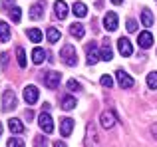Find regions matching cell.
<instances>
[{
  "instance_id": "3957f363",
  "label": "cell",
  "mask_w": 157,
  "mask_h": 147,
  "mask_svg": "<svg viewBox=\"0 0 157 147\" xmlns=\"http://www.w3.org/2000/svg\"><path fill=\"white\" fill-rule=\"evenodd\" d=\"M38 123H40V127H42L44 133H52L54 131V121H52V117H50V113H48V111H42V113H40Z\"/></svg>"
},
{
  "instance_id": "7a4b0ae2",
  "label": "cell",
  "mask_w": 157,
  "mask_h": 147,
  "mask_svg": "<svg viewBox=\"0 0 157 147\" xmlns=\"http://www.w3.org/2000/svg\"><path fill=\"white\" fill-rule=\"evenodd\" d=\"M60 80H62L60 72H48L46 76H44V85H46L48 89H56L58 85H60Z\"/></svg>"
},
{
  "instance_id": "8fae6325",
  "label": "cell",
  "mask_w": 157,
  "mask_h": 147,
  "mask_svg": "<svg viewBox=\"0 0 157 147\" xmlns=\"http://www.w3.org/2000/svg\"><path fill=\"white\" fill-rule=\"evenodd\" d=\"M54 10H56V16L60 20H64L66 16H68V4L64 2V0H56L54 2Z\"/></svg>"
},
{
  "instance_id": "603a6c76",
  "label": "cell",
  "mask_w": 157,
  "mask_h": 147,
  "mask_svg": "<svg viewBox=\"0 0 157 147\" xmlns=\"http://www.w3.org/2000/svg\"><path fill=\"white\" fill-rule=\"evenodd\" d=\"M28 38H30L32 42H42V32H40L38 28H30V30H28Z\"/></svg>"
},
{
  "instance_id": "484cf974",
  "label": "cell",
  "mask_w": 157,
  "mask_h": 147,
  "mask_svg": "<svg viewBox=\"0 0 157 147\" xmlns=\"http://www.w3.org/2000/svg\"><path fill=\"white\" fill-rule=\"evenodd\" d=\"M147 85H149L151 89H157V72L147 74Z\"/></svg>"
},
{
  "instance_id": "74e56055",
  "label": "cell",
  "mask_w": 157,
  "mask_h": 147,
  "mask_svg": "<svg viewBox=\"0 0 157 147\" xmlns=\"http://www.w3.org/2000/svg\"><path fill=\"white\" fill-rule=\"evenodd\" d=\"M6 4H14V0H6Z\"/></svg>"
},
{
  "instance_id": "9c48e42d",
  "label": "cell",
  "mask_w": 157,
  "mask_h": 147,
  "mask_svg": "<svg viewBox=\"0 0 157 147\" xmlns=\"http://www.w3.org/2000/svg\"><path fill=\"white\" fill-rule=\"evenodd\" d=\"M117 50H119V54H121V56H125V58H127V56H131V54H133V48H131V42H129L127 38H123V36L117 40Z\"/></svg>"
},
{
  "instance_id": "836d02e7",
  "label": "cell",
  "mask_w": 157,
  "mask_h": 147,
  "mask_svg": "<svg viewBox=\"0 0 157 147\" xmlns=\"http://www.w3.org/2000/svg\"><path fill=\"white\" fill-rule=\"evenodd\" d=\"M24 115H26V119H32V117H34V111H32V109H26Z\"/></svg>"
},
{
  "instance_id": "2e32d148",
  "label": "cell",
  "mask_w": 157,
  "mask_h": 147,
  "mask_svg": "<svg viewBox=\"0 0 157 147\" xmlns=\"http://www.w3.org/2000/svg\"><path fill=\"white\" fill-rule=\"evenodd\" d=\"M72 12L78 16V18H84V16L88 14V6H86L84 2H74L72 4Z\"/></svg>"
},
{
  "instance_id": "30bf717a",
  "label": "cell",
  "mask_w": 157,
  "mask_h": 147,
  "mask_svg": "<svg viewBox=\"0 0 157 147\" xmlns=\"http://www.w3.org/2000/svg\"><path fill=\"white\" fill-rule=\"evenodd\" d=\"M72 129H74V119L72 117L60 119V133H62V137H68L70 133H72Z\"/></svg>"
},
{
  "instance_id": "f546056e",
  "label": "cell",
  "mask_w": 157,
  "mask_h": 147,
  "mask_svg": "<svg viewBox=\"0 0 157 147\" xmlns=\"http://www.w3.org/2000/svg\"><path fill=\"white\" fill-rule=\"evenodd\" d=\"M34 147H48L46 137H34Z\"/></svg>"
},
{
  "instance_id": "7c38bea8",
  "label": "cell",
  "mask_w": 157,
  "mask_h": 147,
  "mask_svg": "<svg viewBox=\"0 0 157 147\" xmlns=\"http://www.w3.org/2000/svg\"><path fill=\"white\" fill-rule=\"evenodd\" d=\"M137 44L141 48H151V44H153V36H151V32H141V34L137 36Z\"/></svg>"
},
{
  "instance_id": "4fadbf2b",
  "label": "cell",
  "mask_w": 157,
  "mask_h": 147,
  "mask_svg": "<svg viewBox=\"0 0 157 147\" xmlns=\"http://www.w3.org/2000/svg\"><path fill=\"white\" fill-rule=\"evenodd\" d=\"M86 50H88V64L90 66H94V64H98V60H101L100 56H98V52H96V44H88V48H86Z\"/></svg>"
},
{
  "instance_id": "f1b7e54d",
  "label": "cell",
  "mask_w": 157,
  "mask_h": 147,
  "mask_svg": "<svg viewBox=\"0 0 157 147\" xmlns=\"http://www.w3.org/2000/svg\"><path fill=\"white\" fill-rule=\"evenodd\" d=\"M10 18L14 20V22H20V18H22V12H20L18 6H14V8L10 10Z\"/></svg>"
},
{
  "instance_id": "ffe728a7",
  "label": "cell",
  "mask_w": 157,
  "mask_h": 147,
  "mask_svg": "<svg viewBox=\"0 0 157 147\" xmlns=\"http://www.w3.org/2000/svg\"><path fill=\"white\" fill-rule=\"evenodd\" d=\"M10 40V26L6 22H0V42H8Z\"/></svg>"
},
{
  "instance_id": "9a60e30c",
  "label": "cell",
  "mask_w": 157,
  "mask_h": 147,
  "mask_svg": "<svg viewBox=\"0 0 157 147\" xmlns=\"http://www.w3.org/2000/svg\"><path fill=\"white\" fill-rule=\"evenodd\" d=\"M70 34H72L74 38L82 40V38H84V34H86V30H84V26H82L80 22H74L72 26H70Z\"/></svg>"
},
{
  "instance_id": "8992f818",
  "label": "cell",
  "mask_w": 157,
  "mask_h": 147,
  "mask_svg": "<svg viewBox=\"0 0 157 147\" xmlns=\"http://www.w3.org/2000/svg\"><path fill=\"white\" fill-rule=\"evenodd\" d=\"M16 107V93L12 89H6L4 92V101H2V109L4 111H10V109Z\"/></svg>"
},
{
  "instance_id": "277c9868",
  "label": "cell",
  "mask_w": 157,
  "mask_h": 147,
  "mask_svg": "<svg viewBox=\"0 0 157 147\" xmlns=\"http://www.w3.org/2000/svg\"><path fill=\"white\" fill-rule=\"evenodd\" d=\"M115 77H117V84L121 85L123 89H129V88H133V77H131L127 72H123V70H117V72H115Z\"/></svg>"
},
{
  "instance_id": "8d00e7d4",
  "label": "cell",
  "mask_w": 157,
  "mask_h": 147,
  "mask_svg": "<svg viewBox=\"0 0 157 147\" xmlns=\"http://www.w3.org/2000/svg\"><path fill=\"white\" fill-rule=\"evenodd\" d=\"M111 2H113V4H121L123 0H111Z\"/></svg>"
},
{
  "instance_id": "d6a6232c",
  "label": "cell",
  "mask_w": 157,
  "mask_h": 147,
  "mask_svg": "<svg viewBox=\"0 0 157 147\" xmlns=\"http://www.w3.org/2000/svg\"><path fill=\"white\" fill-rule=\"evenodd\" d=\"M0 64H2V68H6V64H8V54H2V56H0Z\"/></svg>"
},
{
  "instance_id": "ac0fdd59",
  "label": "cell",
  "mask_w": 157,
  "mask_h": 147,
  "mask_svg": "<svg viewBox=\"0 0 157 147\" xmlns=\"http://www.w3.org/2000/svg\"><path fill=\"white\" fill-rule=\"evenodd\" d=\"M44 60H46V52H44L42 48H34V50H32V62L34 64H42Z\"/></svg>"
},
{
  "instance_id": "4dcf8cb0",
  "label": "cell",
  "mask_w": 157,
  "mask_h": 147,
  "mask_svg": "<svg viewBox=\"0 0 157 147\" xmlns=\"http://www.w3.org/2000/svg\"><path fill=\"white\" fill-rule=\"evenodd\" d=\"M80 88H82V85L78 84L76 80H70L68 81V89H70V92H80Z\"/></svg>"
},
{
  "instance_id": "d4e9b609",
  "label": "cell",
  "mask_w": 157,
  "mask_h": 147,
  "mask_svg": "<svg viewBox=\"0 0 157 147\" xmlns=\"http://www.w3.org/2000/svg\"><path fill=\"white\" fill-rule=\"evenodd\" d=\"M46 36H48V42H52V44H56L58 40H60V32H58L56 28H48Z\"/></svg>"
},
{
  "instance_id": "4316f807",
  "label": "cell",
  "mask_w": 157,
  "mask_h": 147,
  "mask_svg": "<svg viewBox=\"0 0 157 147\" xmlns=\"http://www.w3.org/2000/svg\"><path fill=\"white\" fill-rule=\"evenodd\" d=\"M8 147H24L22 137H10L8 139Z\"/></svg>"
},
{
  "instance_id": "7402d4cb",
  "label": "cell",
  "mask_w": 157,
  "mask_h": 147,
  "mask_svg": "<svg viewBox=\"0 0 157 147\" xmlns=\"http://www.w3.org/2000/svg\"><path fill=\"white\" fill-rule=\"evenodd\" d=\"M62 107H64L66 111L74 109V107H76V100H74L72 96H64V97H62Z\"/></svg>"
},
{
  "instance_id": "52a82bcc",
  "label": "cell",
  "mask_w": 157,
  "mask_h": 147,
  "mask_svg": "<svg viewBox=\"0 0 157 147\" xmlns=\"http://www.w3.org/2000/svg\"><path fill=\"white\" fill-rule=\"evenodd\" d=\"M100 121H101V125H104L105 129H111V127L115 125V113L111 111V109H107V111H101Z\"/></svg>"
},
{
  "instance_id": "d590c367",
  "label": "cell",
  "mask_w": 157,
  "mask_h": 147,
  "mask_svg": "<svg viewBox=\"0 0 157 147\" xmlns=\"http://www.w3.org/2000/svg\"><path fill=\"white\" fill-rule=\"evenodd\" d=\"M54 147H66V143H64V141H56V143H54Z\"/></svg>"
},
{
  "instance_id": "d6986e66",
  "label": "cell",
  "mask_w": 157,
  "mask_h": 147,
  "mask_svg": "<svg viewBox=\"0 0 157 147\" xmlns=\"http://www.w3.org/2000/svg\"><path fill=\"white\" fill-rule=\"evenodd\" d=\"M101 60H105V62H109L111 58H113V50H111V46L107 44V40L104 42V46H101V54H100Z\"/></svg>"
},
{
  "instance_id": "5bb4252c",
  "label": "cell",
  "mask_w": 157,
  "mask_h": 147,
  "mask_svg": "<svg viewBox=\"0 0 157 147\" xmlns=\"http://www.w3.org/2000/svg\"><path fill=\"white\" fill-rule=\"evenodd\" d=\"M42 6H44V0H40L38 4H34V6L30 8V18L32 20H40L44 16V10H42Z\"/></svg>"
},
{
  "instance_id": "83f0119b",
  "label": "cell",
  "mask_w": 157,
  "mask_h": 147,
  "mask_svg": "<svg viewBox=\"0 0 157 147\" xmlns=\"http://www.w3.org/2000/svg\"><path fill=\"white\" fill-rule=\"evenodd\" d=\"M100 84L104 85V88H107V89H109L111 85H113V80H111V76H107V74H104V76H101V80H100Z\"/></svg>"
},
{
  "instance_id": "e575fe53",
  "label": "cell",
  "mask_w": 157,
  "mask_h": 147,
  "mask_svg": "<svg viewBox=\"0 0 157 147\" xmlns=\"http://www.w3.org/2000/svg\"><path fill=\"white\" fill-rule=\"evenodd\" d=\"M151 133H153V137L157 139V123H153V125H151Z\"/></svg>"
},
{
  "instance_id": "5b68a950",
  "label": "cell",
  "mask_w": 157,
  "mask_h": 147,
  "mask_svg": "<svg viewBox=\"0 0 157 147\" xmlns=\"http://www.w3.org/2000/svg\"><path fill=\"white\" fill-rule=\"evenodd\" d=\"M38 96H40V92H38L36 85H26V88H24V100H26L28 105L36 104V101H38Z\"/></svg>"
},
{
  "instance_id": "6da1fadb",
  "label": "cell",
  "mask_w": 157,
  "mask_h": 147,
  "mask_svg": "<svg viewBox=\"0 0 157 147\" xmlns=\"http://www.w3.org/2000/svg\"><path fill=\"white\" fill-rule=\"evenodd\" d=\"M60 58H62V62H64L66 66L74 68V66L78 64V54H76V48H74L72 44H66V46L60 50Z\"/></svg>"
},
{
  "instance_id": "cb8c5ba5",
  "label": "cell",
  "mask_w": 157,
  "mask_h": 147,
  "mask_svg": "<svg viewBox=\"0 0 157 147\" xmlns=\"http://www.w3.org/2000/svg\"><path fill=\"white\" fill-rule=\"evenodd\" d=\"M16 58H18L20 68H26V52H24V48H16Z\"/></svg>"
},
{
  "instance_id": "44dd1931",
  "label": "cell",
  "mask_w": 157,
  "mask_h": 147,
  "mask_svg": "<svg viewBox=\"0 0 157 147\" xmlns=\"http://www.w3.org/2000/svg\"><path fill=\"white\" fill-rule=\"evenodd\" d=\"M141 22H143V26H153V14H151L149 8H143V12H141Z\"/></svg>"
},
{
  "instance_id": "f35d334b",
  "label": "cell",
  "mask_w": 157,
  "mask_h": 147,
  "mask_svg": "<svg viewBox=\"0 0 157 147\" xmlns=\"http://www.w3.org/2000/svg\"><path fill=\"white\" fill-rule=\"evenodd\" d=\"M0 135H2V123H0Z\"/></svg>"
},
{
  "instance_id": "e0dca14e",
  "label": "cell",
  "mask_w": 157,
  "mask_h": 147,
  "mask_svg": "<svg viewBox=\"0 0 157 147\" xmlns=\"http://www.w3.org/2000/svg\"><path fill=\"white\" fill-rule=\"evenodd\" d=\"M8 129H10L12 133H22L24 131V123L20 119H16V117H12V119H8Z\"/></svg>"
},
{
  "instance_id": "ba28073f",
  "label": "cell",
  "mask_w": 157,
  "mask_h": 147,
  "mask_svg": "<svg viewBox=\"0 0 157 147\" xmlns=\"http://www.w3.org/2000/svg\"><path fill=\"white\" fill-rule=\"evenodd\" d=\"M104 26H105L107 32L117 30V14H115V12H107L104 16Z\"/></svg>"
},
{
  "instance_id": "1f68e13d",
  "label": "cell",
  "mask_w": 157,
  "mask_h": 147,
  "mask_svg": "<svg viewBox=\"0 0 157 147\" xmlns=\"http://www.w3.org/2000/svg\"><path fill=\"white\" fill-rule=\"evenodd\" d=\"M127 32H135L137 30V22H135V20H127Z\"/></svg>"
}]
</instances>
